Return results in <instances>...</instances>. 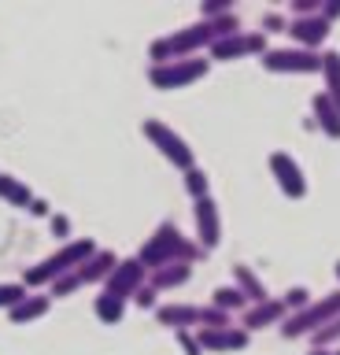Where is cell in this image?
Instances as JSON below:
<instances>
[{
  "instance_id": "cell-5",
  "label": "cell",
  "mask_w": 340,
  "mask_h": 355,
  "mask_svg": "<svg viewBox=\"0 0 340 355\" xmlns=\"http://www.w3.org/2000/svg\"><path fill=\"white\" fill-rule=\"evenodd\" d=\"M96 315H100L104 322H115L118 315H123V300L111 296V293H104L100 300H96Z\"/></svg>"
},
{
  "instance_id": "cell-6",
  "label": "cell",
  "mask_w": 340,
  "mask_h": 355,
  "mask_svg": "<svg viewBox=\"0 0 340 355\" xmlns=\"http://www.w3.org/2000/svg\"><path fill=\"white\" fill-rule=\"evenodd\" d=\"M23 296H26L23 285H0V307H15Z\"/></svg>"
},
{
  "instance_id": "cell-1",
  "label": "cell",
  "mask_w": 340,
  "mask_h": 355,
  "mask_svg": "<svg viewBox=\"0 0 340 355\" xmlns=\"http://www.w3.org/2000/svg\"><path fill=\"white\" fill-rule=\"evenodd\" d=\"M93 255V244L89 241H74V244H67L63 252H56L48 263H41V266H34V270L26 274V282L30 285H41V282H56V277H63L71 270V266H82L85 259Z\"/></svg>"
},
{
  "instance_id": "cell-3",
  "label": "cell",
  "mask_w": 340,
  "mask_h": 355,
  "mask_svg": "<svg viewBox=\"0 0 340 355\" xmlns=\"http://www.w3.org/2000/svg\"><path fill=\"white\" fill-rule=\"evenodd\" d=\"M145 133H148L152 141H159V144H163V152H167L170 159H181V163L189 159V155H185V148H181V141H178V137H170V133L163 130V126H156V122H148Z\"/></svg>"
},
{
  "instance_id": "cell-2",
  "label": "cell",
  "mask_w": 340,
  "mask_h": 355,
  "mask_svg": "<svg viewBox=\"0 0 340 355\" xmlns=\"http://www.w3.org/2000/svg\"><path fill=\"white\" fill-rule=\"evenodd\" d=\"M45 311H48V296H23L12 307V318L15 322H30V318H41Z\"/></svg>"
},
{
  "instance_id": "cell-7",
  "label": "cell",
  "mask_w": 340,
  "mask_h": 355,
  "mask_svg": "<svg viewBox=\"0 0 340 355\" xmlns=\"http://www.w3.org/2000/svg\"><path fill=\"white\" fill-rule=\"evenodd\" d=\"M52 230H56V233H67V218H52Z\"/></svg>"
},
{
  "instance_id": "cell-4",
  "label": "cell",
  "mask_w": 340,
  "mask_h": 355,
  "mask_svg": "<svg viewBox=\"0 0 340 355\" xmlns=\"http://www.w3.org/2000/svg\"><path fill=\"white\" fill-rule=\"evenodd\" d=\"M0 196L12 200V204H30V189L15 178H0Z\"/></svg>"
}]
</instances>
